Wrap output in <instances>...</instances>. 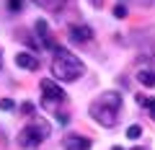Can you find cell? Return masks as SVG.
Listing matches in <instances>:
<instances>
[{
  "instance_id": "8fae6325",
  "label": "cell",
  "mask_w": 155,
  "mask_h": 150,
  "mask_svg": "<svg viewBox=\"0 0 155 150\" xmlns=\"http://www.w3.org/2000/svg\"><path fill=\"white\" fill-rule=\"evenodd\" d=\"M137 104L142 106V109H153V106H155V98H153V96H142V93H140V96H137Z\"/></svg>"
},
{
  "instance_id": "e0dca14e",
  "label": "cell",
  "mask_w": 155,
  "mask_h": 150,
  "mask_svg": "<svg viewBox=\"0 0 155 150\" xmlns=\"http://www.w3.org/2000/svg\"><path fill=\"white\" fill-rule=\"evenodd\" d=\"M88 3H91L93 8H101V5H104V0H88Z\"/></svg>"
},
{
  "instance_id": "2e32d148",
  "label": "cell",
  "mask_w": 155,
  "mask_h": 150,
  "mask_svg": "<svg viewBox=\"0 0 155 150\" xmlns=\"http://www.w3.org/2000/svg\"><path fill=\"white\" fill-rule=\"evenodd\" d=\"M21 111H23V114H34V104H28V101H26V104L21 106Z\"/></svg>"
},
{
  "instance_id": "5bb4252c",
  "label": "cell",
  "mask_w": 155,
  "mask_h": 150,
  "mask_svg": "<svg viewBox=\"0 0 155 150\" xmlns=\"http://www.w3.org/2000/svg\"><path fill=\"white\" fill-rule=\"evenodd\" d=\"M0 109H3V111L16 109V101H13V98H0Z\"/></svg>"
},
{
  "instance_id": "ac0fdd59",
  "label": "cell",
  "mask_w": 155,
  "mask_h": 150,
  "mask_svg": "<svg viewBox=\"0 0 155 150\" xmlns=\"http://www.w3.org/2000/svg\"><path fill=\"white\" fill-rule=\"evenodd\" d=\"M142 3L145 5H155V0H142Z\"/></svg>"
},
{
  "instance_id": "5b68a950",
  "label": "cell",
  "mask_w": 155,
  "mask_h": 150,
  "mask_svg": "<svg viewBox=\"0 0 155 150\" xmlns=\"http://www.w3.org/2000/svg\"><path fill=\"white\" fill-rule=\"evenodd\" d=\"M67 39L75 42V44H88V42L93 39V31H91V26H85V23H75V26L67 28Z\"/></svg>"
},
{
  "instance_id": "8992f818",
  "label": "cell",
  "mask_w": 155,
  "mask_h": 150,
  "mask_svg": "<svg viewBox=\"0 0 155 150\" xmlns=\"http://www.w3.org/2000/svg\"><path fill=\"white\" fill-rule=\"evenodd\" d=\"M62 150H91V140L83 135H67L62 140Z\"/></svg>"
},
{
  "instance_id": "ba28073f",
  "label": "cell",
  "mask_w": 155,
  "mask_h": 150,
  "mask_svg": "<svg viewBox=\"0 0 155 150\" xmlns=\"http://www.w3.org/2000/svg\"><path fill=\"white\" fill-rule=\"evenodd\" d=\"M16 65L23 67V70H31V72L39 70V60L31 55V52H18V55H16Z\"/></svg>"
},
{
  "instance_id": "7a4b0ae2",
  "label": "cell",
  "mask_w": 155,
  "mask_h": 150,
  "mask_svg": "<svg viewBox=\"0 0 155 150\" xmlns=\"http://www.w3.org/2000/svg\"><path fill=\"white\" fill-rule=\"evenodd\" d=\"M52 52H54V57H52V75H54V80L72 83V80H78L85 72V65L78 55L62 49V47H54Z\"/></svg>"
},
{
  "instance_id": "44dd1931",
  "label": "cell",
  "mask_w": 155,
  "mask_h": 150,
  "mask_svg": "<svg viewBox=\"0 0 155 150\" xmlns=\"http://www.w3.org/2000/svg\"><path fill=\"white\" fill-rule=\"evenodd\" d=\"M132 150H147V148H132Z\"/></svg>"
},
{
  "instance_id": "6da1fadb",
  "label": "cell",
  "mask_w": 155,
  "mask_h": 150,
  "mask_svg": "<svg viewBox=\"0 0 155 150\" xmlns=\"http://www.w3.org/2000/svg\"><path fill=\"white\" fill-rule=\"evenodd\" d=\"M88 114L93 117L96 124H101V127H109V129L116 127V124H119V114H122V96L116 93V91L101 93L98 98L91 101Z\"/></svg>"
},
{
  "instance_id": "ffe728a7",
  "label": "cell",
  "mask_w": 155,
  "mask_h": 150,
  "mask_svg": "<svg viewBox=\"0 0 155 150\" xmlns=\"http://www.w3.org/2000/svg\"><path fill=\"white\" fill-rule=\"evenodd\" d=\"M111 150H124V148H119V145H116V148H111Z\"/></svg>"
},
{
  "instance_id": "30bf717a",
  "label": "cell",
  "mask_w": 155,
  "mask_h": 150,
  "mask_svg": "<svg viewBox=\"0 0 155 150\" xmlns=\"http://www.w3.org/2000/svg\"><path fill=\"white\" fill-rule=\"evenodd\" d=\"M41 11H52V13H57V11H62V8L70 3V0H34Z\"/></svg>"
},
{
  "instance_id": "7402d4cb",
  "label": "cell",
  "mask_w": 155,
  "mask_h": 150,
  "mask_svg": "<svg viewBox=\"0 0 155 150\" xmlns=\"http://www.w3.org/2000/svg\"><path fill=\"white\" fill-rule=\"evenodd\" d=\"M0 67H3V57H0Z\"/></svg>"
},
{
  "instance_id": "277c9868",
  "label": "cell",
  "mask_w": 155,
  "mask_h": 150,
  "mask_svg": "<svg viewBox=\"0 0 155 150\" xmlns=\"http://www.w3.org/2000/svg\"><path fill=\"white\" fill-rule=\"evenodd\" d=\"M39 88H41V106H44L47 111H52V114H60V106L67 101L65 91H62L52 78H44L39 83Z\"/></svg>"
},
{
  "instance_id": "9c48e42d",
  "label": "cell",
  "mask_w": 155,
  "mask_h": 150,
  "mask_svg": "<svg viewBox=\"0 0 155 150\" xmlns=\"http://www.w3.org/2000/svg\"><path fill=\"white\" fill-rule=\"evenodd\" d=\"M137 65H145V67H150V70L155 72V42L147 47V49L140 55V60H137Z\"/></svg>"
},
{
  "instance_id": "52a82bcc",
  "label": "cell",
  "mask_w": 155,
  "mask_h": 150,
  "mask_svg": "<svg viewBox=\"0 0 155 150\" xmlns=\"http://www.w3.org/2000/svg\"><path fill=\"white\" fill-rule=\"evenodd\" d=\"M134 78H137L142 85H147V88H155V72L150 70V67L137 65V67H134Z\"/></svg>"
},
{
  "instance_id": "9a60e30c",
  "label": "cell",
  "mask_w": 155,
  "mask_h": 150,
  "mask_svg": "<svg viewBox=\"0 0 155 150\" xmlns=\"http://www.w3.org/2000/svg\"><path fill=\"white\" fill-rule=\"evenodd\" d=\"M114 16H116V18H127V8H124L122 3H119V5L114 8Z\"/></svg>"
},
{
  "instance_id": "3957f363",
  "label": "cell",
  "mask_w": 155,
  "mask_h": 150,
  "mask_svg": "<svg viewBox=\"0 0 155 150\" xmlns=\"http://www.w3.org/2000/svg\"><path fill=\"white\" fill-rule=\"evenodd\" d=\"M49 132H52V129H49V122L36 117L31 124H26V127L21 129V135H18V142H21V148H26V150H36L39 145L49 137Z\"/></svg>"
},
{
  "instance_id": "4fadbf2b",
  "label": "cell",
  "mask_w": 155,
  "mask_h": 150,
  "mask_svg": "<svg viewBox=\"0 0 155 150\" xmlns=\"http://www.w3.org/2000/svg\"><path fill=\"white\" fill-rule=\"evenodd\" d=\"M23 8V0H8V11L11 13H21Z\"/></svg>"
},
{
  "instance_id": "7c38bea8",
  "label": "cell",
  "mask_w": 155,
  "mask_h": 150,
  "mask_svg": "<svg viewBox=\"0 0 155 150\" xmlns=\"http://www.w3.org/2000/svg\"><path fill=\"white\" fill-rule=\"evenodd\" d=\"M140 135H142V127H140V124H132V127L127 129V137H129V140H137Z\"/></svg>"
},
{
  "instance_id": "d6986e66",
  "label": "cell",
  "mask_w": 155,
  "mask_h": 150,
  "mask_svg": "<svg viewBox=\"0 0 155 150\" xmlns=\"http://www.w3.org/2000/svg\"><path fill=\"white\" fill-rule=\"evenodd\" d=\"M150 117H153V119H155V106H153V109H150Z\"/></svg>"
}]
</instances>
